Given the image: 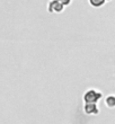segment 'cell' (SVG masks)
Segmentation results:
<instances>
[{
	"mask_svg": "<svg viewBox=\"0 0 115 124\" xmlns=\"http://www.w3.org/2000/svg\"><path fill=\"white\" fill-rule=\"evenodd\" d=\"M103 97L102 92H99L95 88H90L88 90H86L84 94V101L85 104H97Z\"/></svg>",
	"mask_w": 115,
	"mask_h": 124,
	"instance_id": "1",
	"label": "cell"
},
{
	"mask_svg": "<svg viewBox=\"0 0 115 124\" xmlns=\"http://www.w3.org/2000/svg\"><path fill=\"white\" fill-rule=\"evenodd\" d=\"M71 1H60V0H53L50 1L47 5V10L50 13H61L64 10V7L70 5Z\"/></svg>",
	"mask_w": 115,
	"mask_h": 124,
	"instance_id": "2",
	"label": "cell"
},
{
	"mask_svg": "<svg viewBox=\"0 0 115 124\" xmlns=\"http://www.w3.org/2000/svg\"><path fill=\"white\" fill-rule=\"evenodd\" d=\"M84 112L87 115H97L99 113V108L97 104H85L84 105Z\"/></svg>",
	"mask_w": 115,
	"mask_h": 124,
	"instance_id": "3",
	"label": "cell"
},
{
	"mask_svg": "<svg viewBox=\"0 0 115 124\" xmlns=\"http://www.w3.org/2000/svg\"><path fill=\"white\" fill-rule=\"evenodd\" d=\"M105 104L107 107L114 108L115 107V95H108L105 98Z\"/></svg>",
	"mask_w": 115,
	"mask_h": 124,
	"instance_id": "4",
	"label": "cell"
},
{
	"mask_svg": "<svg viewBox=\"0 0 115 124\" xmlns=\"http://www.w3.org/2000/svg\"><path fill=\"white\" fill-rule=\"evenodd\" d=\"M105 0H99V1H96V0H89V5H92V7H95V8H99V7H102L105 5Z\"/></svg>",
	"mask_w": 115,
	"mask_h": 124,
	"instance_id": "5",
	"label": "cell"
}]
</instances>
